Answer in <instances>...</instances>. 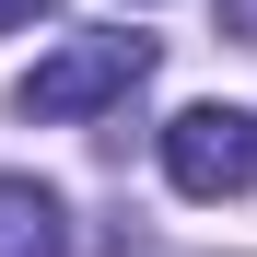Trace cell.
I'll use <instances>...</instances> for the list:
<instances>
[{
    "instance_id": "2",
    "label": "cell",
    "mask_w": 257,
    "mask_h": 257,
    "mask_svg": "<svg viewBox=\"0 0 257 257\" xmlns=\"http://www.w3.org/2000/svg\"><path fill=\"white\" fill-rule=\"evenodd\" d=\"M164 176H176L187 199H245L257 187V117L245 105H187L176 128H164Z\"/></svg>"
},
{
    "instance_id": "3",
    "label": "cell",
    "mask_w": 257,
    "mask_h": 257,
    "mask_svg": "<svg viewBox=\"0 0 257 257\" xmlns=\"http://www.w3.org/2000/svg\"><path fill=\"white\" fill-rule=\"evenodd\" d=\"M0 257H70V210H59V187L0 176Z\"/></svg>"
},
{
    "instance_id": "1",
    "label": "cell",
    "mask_w": 257,
    "mask_h": 257,
    "mask_svg": "<svg viewBox=\"0 0 257 257\" xmlns=\"http://www.w3.org/2000/svg\"><path fill=\"white\" fill-rule=\"evenodd\" d=\"M141 82H152V35L105 24V35H70L59 59H35L24 117H94V105H117V94H141Z\"/></svg>"
},
{
    "instance_id": "5",
    "label": "cell",
    "mask_w": 257,
    "mask_h": 257,
    "mask_svg": "<svg viewBox=\"0 0 257 257\" xmlns=\"http://www.w3.org/2000/svg\"><path fill=\"white\" fill-rule=\"evenodd\" d=\"M35 12H47V0H0V35H12V24H35Z\"/></svg>"
},
{
    "instance_id": "4",
    "label": "cell",
    "mask_w": 257,
    "mask_h": 257,
    "mask_svg": "<svg viewBox=\"0 0 257 257\" xmlns=\"http://www.w3.org/2000/svg\"><path fill=\"white\" fill-rule=\"evenodd\" d=\"M222 35H245V47H257V0H222Z\"/></svg>"
}]
</instances>
